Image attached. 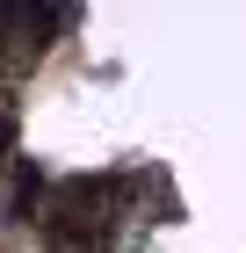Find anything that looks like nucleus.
Masks as SVG:
<instances>
[{
    "label": "nucleus",
    "mask_w": 246,
    "mask_h": 253,
    "mask_svg": "<svg viewBox=\"0 0 246 253\" xmlns=\"http://www.w3.org/2000/svg\"><path fill=\"white\" fill-rule=\"evenodd\" d=\"M7 137H15V123H7V116H0V152H7Z\"/></svg>",
    "instance_id": "1"
}]
</instances>
